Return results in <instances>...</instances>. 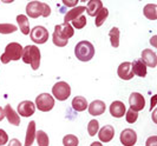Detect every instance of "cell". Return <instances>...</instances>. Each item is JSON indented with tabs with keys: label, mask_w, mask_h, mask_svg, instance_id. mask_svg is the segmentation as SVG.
<instances>
[{
	"label": "cell",
	"mask_w": 157,
	"mask_h": 146,
	"mask_svg": "<svg viewBox=\"0 0 157 146\" xmlns=\"http://www.w3.org/2000/svg\"><path fill=\"white\" fill-rule=\"evenodd\" d=\"M30 38L34 44H45L48 39V31L44 26H34L30 32Z\"/></svg>",
	"instance_id": "52a82bcc"
},
{
	"label": "cell",
	"mask_w": 157,
	"mask_h": 146,
	"mask_svg": "<svg viewBox=\"0 0 157 146\" xmlns=\"http://www.w3.org/2000/svg\"><path fill=\"white\" fill-rule=\"evenodd\" d=\"M72 25H73V27H75V28H77V30H82V28H84V27H85V25H86V17L85 16L78 17L77 19H75V20L72 21Z\"/></svg>",
	"instance_id": "1f68e13d"
},
{
	"label": "cell",
	"mask_w": 157,
	"mask_h": 146,
	"mask_svg": "<svg viewBox=\"0 0 157 146\" xmlns=\"http://www.w3.org/2000/svg\"><path fill=\"white\" fill-rule=\"evenodd\" d=\"M17 31V26L13 24H0V33L1 34H11Z\"/></svg>",
	"instance_id": "f546056e"
},
{
	"label": "cell",
	"mask_w": 157,
	"mask_h": 146,
	"mask_svg": "<svg viewBox=\"0 0 157 146\" xmlns=\"http://www.w3.org/2000/svg\"><path fill=\"white\" fill-rule=\"evenodd\" d=\"M52 97H55L57 100L59 101H64V100L69 99L71 95V87L70 85L65 81H58L53 85L52 87Z\"/></svg>",
	"instance_id": "277c9868"
},
{
	"label": "cell",
	"mask_w": 157,
	"mask_h": 146,
	"mask_svg": "<svg viewBox=\"0 0 157 146\" xmlns=\"http://www.w3.org/2000/svg\"><path fill=\"white\" fill-rule=\"evenodd\" d=\"M36 139L39 146H48V136L44 131H37L36 133Z\"/></svg>",
	"instance_id": "83f0119b"
},
{
	"label": "cell",
	"mask_w": 157,
	"mask_h": 146,
	"mask_svg": "<svg viewBox=\"0 0 157 146\" xmlns=\"http://www.w3.org/2000/svg\"><path fill=\"white\" fill-rule=\"evenodd\" d=\"M23 50L24 47L19 43H10L7 46L5 47V52L1 54L0 62L2 64H8L12 60L17 62V60L21 59Z\"/></svg>",
	"instance_id": "3957f363"
},
{
	"label": "cell",
	"mask_w": 157,
	"mask_h": 146,
	"mask_svg": "<svg viewBox=\"0 0 157 146\" xmlns=\"http://www.w3.org/2000/svg\"><path fill=\"white\" fill-rule=\"evenodd\" d=\"M119 139L124 146H134L137 141V133L132 129H125L122 131Z\"/></svg>",
	"instance_id": "30bf717a"
},
{
	"label": "cell",
	"mask_w": 157,
	"mask_h": 146,
	"mask_svg": "<svg viewBox=\"0 0 157 146\" xmlns=\"http://www.w3.org/2000/svg\"><path fill=\"white\" fill-rule=\"evenodd\" d=\"M155 101H156V97H152V101H151V103H152V105H151V108L155 107Z\"/></svg>",
	"instance_id": "ab89813d"
},
{
	"label": "cell",
	"mask_w": 157,
	"mask_h": 146,
	"mask_svg": "<svg viewBox=\"0 0 157 146\" xmlns=\"http://www.w3.org/2000/svg\"><path fill=\"white\" fill-rule=\"evenodd\" d=\"M55 99L48 93H41L36 98V107L41 112H48L55 107Z\"/></svg>",
	"instance_id": "5b68a950"
},
{
	"label": "cell",
	"mask_w": 157,
	"mask_h": 146,
	"mask_svg": "<svg viewBox=\"0 0 157 146\" xmlns=\"http://www.w3.org/2000/svg\"><path fill=\"white\" fill-rule=\"evenodd\" d=\"M21 59L25 64H30L32 69H38L40 66V59H41V54L40 50L36 45H27L24 47L23 55Z\"/></svg>",
	"instance_id": "6da1fadb"
},
{
	"label": "cell",
	"mask_w": 157,
	"mask_h": 146,
	"mask_svg": "<svg viewBox=\"0 0 157 146\" xmlns=\"http://www.w3.org/2000/svg\"><path fill=\"white\" fill-rule=\"evenodd\" d=\"M77 4H78V0H63V5L67 7H75Z\"/></svg>",
	"instance_id": "d590c367"
},
{
	"label": "cell",
	"mask_w": 157,
	"mask_h": 146,
	"mask_svg": "<svg viewBox=\"0 0 157 146\" xmlns=\"http://www.w3.org/2000/svg\"><path fill=\"white\" fill-rule=\"evenodd\" d=\"M109 110H110V114L113 118H122V117H124V114H125L126 112L125 105L121 100H115L110 105Z\"/></svg>",
	"instance_id": "2e32d148"
},
{
	"label": "cell",
	"mask_w": 157,
	"mask_h": 146,
	"mask_svg": "<svg viewBox=\"0 0 157 146\" xmlns=\"http://www.w3.org/2000/svg\"><path fill=\"white\" fill-rule=\"evenodd\" d=\"M4 118H5V111H4L2 107H0V122H1Z\"/></svg>",
	"instance_id": "74e56055"
},
{
	"label": "cell",
	"mask_w": 157,
	"mask_h": 146,
	"mask_svg": "<svg viewBox=\"0 0 157 146\" xmlns=\"http://www.w3.org/2000/svg\"><path fill=\"white\" fill-rule=\"evenodd\" d=\"M143 14L145 18L150 20H156L157 19V5L155 4H148L143 8Z\"/></svg>",
	"instance_id": "cb8c5ba5"
},
{
	"label": "cell",
	"mask_w": 157,
	"mask_h": 146,
	"mask_svg": "<svg viewBox=\"0 0 157 146\" xmlns=\"http://www.w3.org/2000/svg\"><path fill=\"white\" fill-rule=\"evenodd\" d=\"M71 105H72V108L75 110V111H77V112H83V111H85L89 106V104H87V100L84 98V97H75L73 99H72V103H71Z\"/></svg>",
	"instance_id": "7402d4cb"
},
{
	"label": "cell",
	"mask_w": 157,
	"mask_h": 146,
	"mask_svg": "<svg viewBox=\"0 0 157 146\" xmlns=\"http://www.w3.org/2000/svg\"><path fill=\"white\" fill-rule=\"evenodd\" d=\"M36 122H30L27 125V130H26V134H25V146H32L34 143V138H36Z\"/></svg>",
	"instance_id": "44dd1931"
},
{
	"label": "cell",
	"mask_w": 157,
	"mask_h": 146,
	"mask_svg": "<svg viewBox=\"0 0 157 146\" xmlns=\"http://www.w3.org/2000/svg\"><path fill=\"white\" fill-rule=\"evenodd\" d=\"M108 16H109V9L105 7H103L102 9L99 11V13L96 16V20H94L96 26H97V27H101L103 24L105 23V20H106Z\"/></svg>",
	"instance_id": "484cf974"
},
{
	"label": "cell",
	"mask_w": 157,
	"mask_h": 146,
	"mask_svg": "<svg viewBox=\"0 0 157 146\" xmlns=\"http://www.w3.org/2000/svg\"><path fill=\"white\" fill-rule=\"evenodd\" d=\"M75 55L79 62H90L94 55V45L87 41V40H82L75 47Z\"/></svg>",
	"instance_id": "7a4b0ae2"
},
{
	"label": "cell",
	"mask_w": 157,
	"mask_h": 146,
	"mask_svg": "<svg viewBox=\"0 0 157 146\" xmlns=\"http://www.w3.org/2000/svg\"><path fill=\"white\" fill-rule=\"evenodd\" d=\"M117 74L118 77L123 80H131L135 77L134 73H132V69H131V62H122L117 69Z\"/></svg>",
	"instance_id": "4fadbf2b"
},
{
	"label": "cell",
	"mask_w": 157,
	"mask_h": 146,
	"mask_svg": "<svg viewBox=\"0 0 157 146\" xmlns=\"http://www.w3.org/2000/svg\"><path fill=\"white\" fill-rule=\"evenodd\" d=\"M142 62L145 64V66H149L151 69H155L157 66L156 53L151 48H145L142 51Z\"/></svg>",
	"instance_id": "7c38bea8"
},
{
	"label": "cell",
	"mask_w": 157,
	"mask_h": 146,
	"mask_svg": "<svg viewBox=\"0 0 157 146\" xmlns=\"http://www.w3.org/2000/svg\"><path fill=\"white\" fill-rule=\"evenodd\" d=\"M51 14V8L50 6L45 4V2H43V8H41V17H44V18H47V17Z\"/></svg>",
	"instance_id": "836d02e7"
},
{
	"label": "cell",
	"mask_w": 157,
	"mask_h": 146,
	"mask_svg": "<svg viewBox=\"0 0 157 146\" xmlns=\"http://www.w3.org/2000/svg\"><path fill=\"white\" fill-rule=\"evenodd\" d=\"M129 104H130V108L132 111L138 112V111H142L145 107V99L141 93L132 92L129 97Z\"/></svg>",
	"instance_id": "ba28073f"
},
{
	"label": "cell",
	"mask_w": 157,
	"mask_h": 146,
	"mask_svg": "<svg viewBox=\"0 0 157 146\" xmlns=\"http://www.w3.org/2000/svg\"><path fill=\"white\" fill-rule=\"evenodd\" d=\"M125 119L129 124H135L138 119V112H135L131 108H129L125 112Z\"/></svg>",
	"instance_id": "4dcf8cb0"
},
{
	"label": "cell",
	"mask_w": 157,
	"mask_h": 146,
	"mask_svg": "<svg viewBox=\"0 0 157 146\" xmlns=\"http://www.w3.org/2000/svg\"><path fill=\"white\" fill-rule=\"evenodd\" d=\"M73 34H75V28H72V26L69 23H64L60 25H56L52 36L63 39V40H69L73 37Z\"/></svg>",
	"instance_id": "8992f818"
},
{
	"label": "cell",
	"mask_w": 157,
	"mask_h": 146,
	"mask_svg": "<svg viewBox=\"0 0 157 146\" xmlns=\"http://www.w3.org/2000/svg\"><path fill=\"white\" fill-rule=\"evenodd\" d=\"M17 111H18L17 113H19L20 115L27 118V117H31V115L34 114V112H36V105H34V103L31 101V100H24V101H21L18 105Z\"/></svg>",
	"instance_id": "9c48e42d"
},
{
	"label": "cell",
	"mask_w": 157,
	"mask_h": 146,
	"mask_svg": "<svg viewBox=\"0 0 157 146\" xmlns=\"http://www.w3.org/2000/svg\"><path fill=\"white\" fill-rule=\"evenodd\" d=\"M98 130H99V123L96 119H92L91 122H89V124H87V132H89V134L91 137H94L98 133Z\"/></svg>",
	"instance_id": "f1b7e54d"
},
{
	"label": "cell",
	"mask_w": 157,
	"mask_h": 146,
	"mask_svg": "<svg viewBox=\"0 0 157 146\" xmlns=\"http://www.w3.org/2000/svg\"><path fill=\"white\" fill-rule=\"evenodd\" d=\"M131 69H132L134 76H138V77L141 78L145 77L147 72H148V69H147L145 64L142 62L141 59H135L134 62H131Z\"/></svg>",
	"instance_id": "e0dca14e"
},
{
	"label": "cell",
	"mask_w": 157,
	"mask_h": 146,
	"mask_svg": "<svg viewBox=\"0 0 157 146\" xmlns=\"http://www.w3.org/2000/svg\"><path fill=\"white\" fill-rule=\"evenodd\" d=\"M86 11L85 6H77V7H73L72 9H69L66 12V14L64 17V23H70L73 21L75 19H77L78 17L83 16V13Z\"/></svg>",
	"instance_id": "d6986e66"
},
{
	"label": "cell",
	"mask_w": 157,
	"mask_h": 146,
	"mask_svg": "<svg viewBox=\"0 0 157 146\" xmlns=\"http://www.w3.org/2000/svg\"><path fill=\"white\" fill-rule=\"evenodd\" d=\"M7 146H23V145H21V143H20L18 139L14 138V139H12L10 143H8Z\"/></svg>",
	"instance_id": "8d00e7d4"
},
{
	"label": "cell",
	"mask_w": 157,
	"mask_h": 146,
	"mask_svg": "<svg viewBox=\"0 0 157 146\" xmlns=\"http://www.w3.org/2000/svg\"><path fill=\"white\" fill-rule=\"evenodd\" d=\"M8 141V136L7 133L2 129H0V146L6 145V143Z\"/></svg>",
	"instance_id": "d6a6232c"
},
{
	"label": "cell",
	"mask_w": 157,
	"mask_h": 146,
	"mask_svg": "<svg viewBox=\"0 0 157 146\" xmlns=\"http://www.w3.org/2000/svg\"><path fill=\"white\" fill-rule=\"evenodd\" d=\"M63 145L64 146H78L79 139L75 134H66L63 138Z\"/></svg>",
	"instance_id": "4316f807"
},
{
	"label": "cell",
	"mask_w": 157,
	"mask_h": 146,
	"mask_svg": "<svg viewBox=\"0 0 157 146\" xmlns=\"http://www.w3.org/2000/svg\"><path fill=\"white\" fill-rule=\"evenodd\" d=\"M97 134L101 143H109L115 137V129L112 125H105L101 130H98Z\"/></svg>",
	"instance_id": "5bb4252c"
},
{
	"label": "cell",
	"mask_w": 157,
	"mask_h": 146,
	"mask_svg": "<svg viewBox=\"0 0 157 146\" xmlns=\"http://www.w3.org/2000/svg\"><path fill=\"white\" fill-rule=\"evenodd\" d=\"M4 111H5V117L7 118L8 123L14 125V126H19V125H20L19 114L13 110V107H12L10 104H6V106L4 107Z\"/></svg>",
	"instance_id": "ac0fdd59"
},
{
	"label": "cell",
	"mask_w": 157,
	"mask_h": 146,
	"mask_svg": "<svg viewBox=\"0 0 157 146\" xmlns=\"http://www.w3.org/2000/svg\"><path fill=\"white\" fill-rule=\"evenodd\" d=\"M85 8H86V12L89 16L96 17L99 13V11L103 8L102 0H89V2L85 6Z\"/></svg>",
	"instance_id": "ffe728a7"
},
{
	"label": "cell",
	"mask_w": 157,
	"mask_h": 146,
	"mask_svg": "<svg viewBox=\"0 0 157 146\" xmlns=\"http://www.w3.org/2000/svg\"><path fill=\"white\" fill-rule=\"evenodd\" d=\"M17 23H18V26H19V30L21 31L23 34H25V36L30 34L31 30H30V21L27 19V17L25 14L17 16Z\"/></svg>",
	"instance_id": "603a6c76"
},
{
	"label": "cell",
	"mask_w": 157,
	"mask_h": 146,
	"mask_svg": "<svg viewBox=\"0 0 157 146\" xmlns=\"http://www.w3.org/2000/svg\"><path fill=\"white\" fill-rule=\"evenodd\" d=\"M109 38H110V43L112 47H118L119 46V38H121V32L118 27H112L109 32Z\"/></svg>",
	"instance_id": "d4e9b609"
},
{
	"label": "cell",
	"mask_w": 157,
	"mask_h": 146,
	"mask_svg": "<svg viewBox=\"0 0 157 146\" xmlns=\"http://www.w3.org/2000/svg\"><path fill=\"white\" fill-rule=\"evenodd\" d=\"M41 8H43L41 1H30L26 5V14L30 18L37 19L41 17Z\"/></svg>",
	"instance_id": "8fae6325"
},
{
	"label": "cell",
	"mask_w": 157,
	"mask_h": 146,
	"mask_svg": "<svg viewBox=\"0 0 157 146\" xmlns=\"http://www.w3.org/2000/svg\"><path fill=\"white\" fill-rule=\"evenodd\" d=\"M90 146H103V144L101 143V141H94Z\"/></svg>",
	"instance_id": "f35d334b"
},
{
	"label": "cell",
	"mask_w": 157,
	"mask_h": 146,
	"mask_svg": "<svg viewBox=\"0 0 157 146\" xmlns=\"http://www.w3.org/2000/svg\"><path fill=\"white\" fill-rule=\"evenodd\" d=\"M145 146H157V136H151L147 139Z\"/></svg>",
	"instance_id": "e575fe53"
},
{
	"label": "cell",
	"mask_w": 157,
	"mask_h": 146,
	"mask_svg": "<svg viewBox=\"0 0 157 146\" xmlns=\"http://www.w3.org/2000/svg\"><path fill=\"white\" fill-rule=\"evenodd\" d=\"M87 110H89V113L91 115H102L105 110H106V105L103 100H94L91 104H89L87 106Z\"/></svg>",
	"instance_id": "9a60e30c"
}]
</instances>
